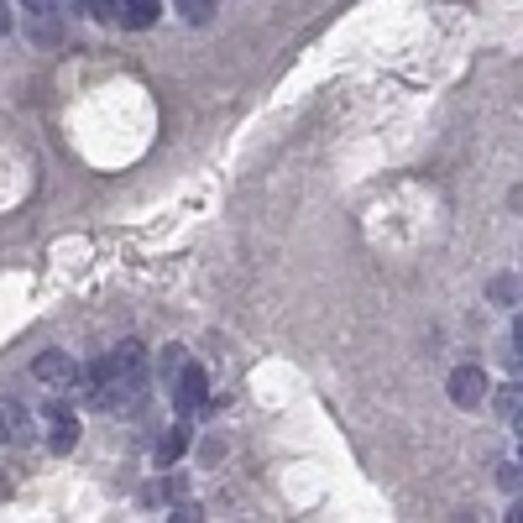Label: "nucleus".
<instances>
[{"mask_svg":"<svg viewBox=\"0 0 523 523\" xmlns=\"http://www.w3.org/2000/svg\"><path fill=\"white\" fill-rule=\"evenodd\" d=\"M100 361H105V377H110V388H116L121 408L147 393V372L152 367H147V346H142V340H121V346H110Z\"/></svg>","mask_w":523,"mask_h":523,"instance_id":"nucleus-1","label":"nucleus"},{"mask_svg":"<svg viewBox=\"0 0 523 523\" xmlns=\"http://www.w3.org/2000/svg\"><path fill=\"white\" fill-rule=\"evenodd\" d=\"M32 377L42 382V388H53V393H74L79 388V367H74L68 351H42L32 361Z\"/></svg>","mask_w":523,"mask_h":523,"instance_id":"nucleus-2","label":"nucleus"},{"mask_svg":"<svg viewBox=\"0 0 523 523\" xmlns=\"http://www.w3.org/2000/svg\"><path fill=\"white\" fill-rule=\"evenodd\" d=\"M168 388H173V408H178V414H194V408L210 403V377H204V367H194V361H184V372H178Z\"/></svg>","mask_w":523,"mask_h":523,"instance_id":"nucleus-3","label":"nucleus"},{"mask_svg":"<svg viewBox=\"0 0 523 523\" xmlns=\"http://www.w3.org/2000/svg\"><path fill=\"white\" fill-rule=\"evenodd\" d=\"M42 429H48V450H53V456H68V450L79 445V419H74V408H63V403H48Z\"/></svg>","mask_w":523,"mask_h":523,"instance_id":"nucleus-4","label":"nucleus"},{"mask_svg":"<svg viewBox=\"0 0 523 523\" xmlns=\"http://www.w3.org/2000/svg\"><path fill=\"white\" fill-rule=\"evenodd\" d=\"M445 388H450V403H456V408H482L487 403V377L476 367H456Z\"/></svg>","mask_w":523,"mask_h":523,"instance_id":"nucleus-5","label":"nucleus"},{"mask_svg":"<svg viewBox=\"0 0 523 523\" xmlns=\"http://www.w3.org/2000/svg\"><path fill=\"white\" fill-rule=\"evenodd\" d=\"M157 16H163V6H157V0H116V21H121L126 32L157 27Z\"/></svg>","mask_w":523,"mask_h":523,"instance_id":"nucleus-6","label":"nucleus"},{"mask_svg":"<svg viewBox=\"0 0 523 523\" xmlns=\"http://www.w3.org/2000/svg\"><path fill=\"white\" fill-rule=\"evenodd\" d=\"M184 450H189V429L178 424V429H168V435H163V445H157V461H163V466H173L178 456H184Z\"/></svg>","mask_w":523,"mask_h":523,"instance_id":"nucleus-7","label":"nucleus"},{"mask_svg":"<svg viewBox=\"0 0 523 523\" xmlns=\"http://www.w3.org/2000/svg\"><path fill=\"white\" fill-rule=\"evenodd\" d=\"M178 16H184L189 27H204V21L215 16V0H178Z\"/></svg>","mask_w":523,"mask_h":523,"instance_id":"nucleus-8","label":"nucleus"},{"mask_svg":"<svg viewBox=\"0 0 523 523\" xmlns=\"http://www.w3.org/2000/svg\"><path fill=\"white\" fill-rule=\"evenodd\" d=\"M497 414H503V419L518 429V419H523V398H518V388H503V393H497Z\"/></svg>","mask_w":523,"mask_h":523,"instance_id":"nucleus-9","label":"nucleus"},{"mask_svg":"<svg viewBox=\"0 0 523 523\" xmlns=\"http://www.w3.org/2000/svg\"><path fill=\"white\" fill-rule=\"evenodd\" d=\"M79 16H95V21H116V0H79Z\"/></svg>","mask_w":523,"mask_h":523,"instance_id":"nucleus-10","label":"nucleus"},{"mask_svg":"<svg viewBox=\"0 0 523 523\" xmlns=\"http://www.w3.org/2000/svg\"><path fill=\"white\" fill-rule=\"evenodd\" d=\"M492 299L503 304V309H508V304H518V278H497V283H492Z\"/></svg>","mask_w":523,"mask_h":523,"instance_id":"nucleus-11","label":"nucleus"},{"mask_svg":"<svg viewBox=\"0 0 523 523\" xmlns=\"http://www.w3.org/2000/svg\"><path fill=\"white\" fill-rule=\"evenodd\" d=\"M184 361H189V356H184V351H178V346H173V351L163 356V382H173L178 372H184Z\"/></svg>","mask_w":523,"mask_h":523,"instance_id":"nucleus-12","label":"nucleus"},{"mask_svg":"<svg viewBox=\"0 0 523 523\" xmlns=\"http://www.w3.org/2000/svg\"><path fill=\"white\" fill-rule=\"evenodd\" d=\"M497 482H503V492H518V466H497Z\"/></svg>","mask_w":523,"mask_h":523,"instance_id":"nucleus-13","label":"nucleus"},{"mask_svg":"<svg viewBox=\"0 0 523 523\" xmlns=\"http://www.w3.org/2000/svg\"><path fill=\"white\" fill-rule=\"evenodd\" d=\"M21 11H27V16H42V11H58V0H21Z\"/></svg>","mask_w":523,"mask_h":523,"instance_id":"nucleus-14","label":"nucleus"},{"mask_svg":"<svg viewBox=\"0 0 523 523\" xmlns=\"http://www.w3.org/2000/svg\"><path fill=\"white\" fill-rule=\"evenodd\" d=\"M173 518H184V523H194V518H204V513H199V503H184V508H173Z\"/></svg>","mask_w":523,"mask_h":523,"instance_id":"nucleus-15","label":"nucleus"},{"mask_svg":"<svg viewBox=\"0 0 523 523\" xmlns=\"http://www.w3.org/2000/svg\"><path fill=\"white\" fill-rule=\"evenodd\" d=\"M11 32V11H0V37H6Z\"/></svg>","mask_w":523,"mask_h":523,"instance_id":"nucleus-16","label":"nucleus"},{"mask_svg":"<svg viewBox=\"0 0 523 523\" xmlns=\"http://www.w3.org/2000/svg\"><path fill=\"white\" fill-rule=\"evenodd\" d=\"M11 435V429H6V408H0V440H6Z\"/></svg>","mask_w":523,"mask_h":523,"instance_id":"nucleus-17","label":"nucleus"},{"mask_svg":"<svg viewBox=\"0 0 523 523\" xmlns=\"http://www.w3.org/2000/svg\"><path fill=\"white\" fill-rule=\"evenodd\" d=\"M11 492V482H6V471H0V497H6Z\"/></svg>","mask_w":523,"mask_h":523,"instance_id":"nucleus-18","label":"nucleus"}]
</instances>
